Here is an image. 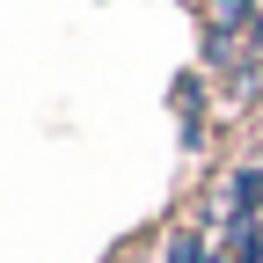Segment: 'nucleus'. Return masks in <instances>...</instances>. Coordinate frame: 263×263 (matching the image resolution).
Listing matches in <instances>:
<instances>
[{"label": "nucleus", "mask_w": 263, "mask_h": 263, "mask_svg": "<svg viewBox=\"0 0 263 263\" xmlns=\"http://www.w3.org/2000/svg\"><path fill=\"white\" fill-rule=\"evenodd\" d=\"M168 263H205V241L197 234H168Z\"/></svg>", "instance_id": "obj_1"}, {"label": "nucleus", "mask_w": 263, "mask_h": 263, "mask_svg": "<svg viewBox=\"0 0 263 263\" xmlns=\"http://www.w3.org/2000/svg\"><path fill=\"white\" fill-rule=\"evenodd\" d=\"M241 22H256V0H219V29H241Z\"/></svg>", "instance_id": "obj_2"}]
</instances>
